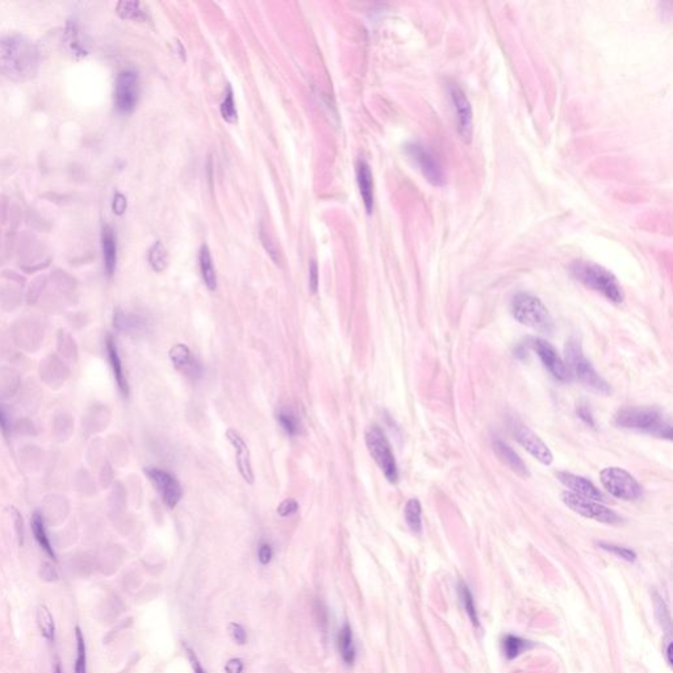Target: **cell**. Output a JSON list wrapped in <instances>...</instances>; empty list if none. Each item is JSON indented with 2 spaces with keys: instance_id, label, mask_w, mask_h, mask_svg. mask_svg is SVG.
Here are the masks:
<instances>
[{
  "instance_id": "1",
  "label": "cell",
  "mask_w": 673,
  "mask_h": 673,
  "mask_svg": "<svg viewBox=\"0 0 673 673\" xmlns=\"http://www.w3.org/2000/svg\"><path fill=\"white\" fill-rule=\"evenodd\" d=\"M38 47L24 36H0V74L15 82H25L38 74Z\"/></svg>"
},
{
  "instance_id": "2",
  "label": "cell",
  "mask_w": 673,
  "mask_h": 673,
  "mask_svg": "<svg viewBox=\"0 0 673 673\" xmlns=\"http://www.w3.org/2000/svg\"><path fill=\"white\" fill-rule=\"evenodd\" d=\"M572 277L581 284L599 292L611 303L619 304L625 300V292L616 275L594 262L575 260L570 268Z\"/></svg>"
},
{
  "instance_id": "3",
  "label": "cell",
  "mask_w": 673,
  "mask_h": 673,
  "mask_svg": "<svg viewBox=\"0 0 673 673\" xmlns=\"http://www.w3.org/2000/svg\"><path fill=\"white\" fill-rule=\"evenodd\" d=\"M614 422L619 427L634 429L660 438L672 439V427L654 408H626L619 410Z\"/></svg>"
},
{
  "instance_id": "4",
  "label": "cell",
  "mask_w": 673,
  "mask_h": 673,
  "mask_svg": "<svg viewBox=\"0 0 673 673\" xmlns=\"http://www.w3.org/2000/svg\"><path fill=\"white\" fill-rule=\"evenodd\" d=\"M512 314L517 321L541 333H550L553 323L543 303L530 294H517L512 300Z\"/></svg>"
},
{
  "instance_id": "5",
  "label": "cell",
  "mask_w": 673,
  "mask_h": 673,
  "mask_svg": "<svg viewBox=\"0 0 673 673\" xmlns=\"http://www.w3.org/2000/svg\"><path fill=\"white\" fill-rule=\"evenodd\" d=\"M565 366L568 371L571 372L572 376L580 380L581 383L587 388L597 393H610V387L608 383L604 379L599 376L590 364L589 360L587 359L581 350L580 343L575 340L567 343L565 346Z\"/></svg>"
},
{
  "instance_id": "6",
  "label": "cell",
  "mask_w": 673,
  "mask_h": 673,
  "mask_svg": "<svg viewBox=\"0 0 673 673\" xmlns=\"http://www.w3.org/2000/svg\"><path fill=\"white\" fill-rule=\"evenodd\" d=\"M366 444H367L369 455L372 456L374 461H376L379 468L384 473L388 481L392 484H396L398 481L396 459L386 434L378 425L371 426L366 432Z\"/></svg>"
},
{
  "instance_id": "7",
  "label": "cell",
  "mask_w": 673,
  "mask_h": 673,
  "mask_svg": "<svg viewBox=\"0 0 673 673\" xmlns=\"http://www.w3.org/2000/svg\"><path fill=\"white\" fill-rule=\"evenodd\" d=\"M599 479L604 488L614 497L631 501L642 496V487L627 471L618 467H608L601 471Z\"/></svg>"
},
{
  "instance_id": "8",
  "label": "cell",
  "mask_w": 673,
  "mask_h": 673,
  "mask_svg": "<svg viewBox=\"0 0 673 673\" xmlns=\"http://www.w3.org/2000/svg\"><path fill=\"white\" fill-rule=\"evenodd\" d=\"M562 500L563 502L570 509H572L575 513L585 517V518L594 519V521L601 522V524L614 525V524H618L621 521V518L618 517L617 513H614L609 507H604L602 504H599V501L581 497L579 495H575V493L568 492V490L563 492Z\"/></svg>"
},
{
  "instance_id": "9",
  "label": "cell",
  "mask_w": 673,
  "mask_h": 673,
  "mask_svg": "<svg viewBox=\"0 0 673 673\" xmlns=\"http://www.w3.org/2000/svg\"><path fill=\"white\" fill-rule=\"evenodd\" d=\"M406 154L412 158L415 165L420 167L422 176L426 180L433 185H444V171L438 158L434 156L433 151L422 145L421 142H410L405 146Z\"/></svg>"
},
{
  "instance_id": "10",
  "label": "cell",
  "mask_w": 673,
  "mask_h": 673,
  "mask_svg": "<svg viewBox=\"0 0 673 673\" xmlns=\"http://www.w3.org/2000/svg\"><path fill=\"white\" fill-rule=\"evenodd\" d=\"M139 75L133 70H124L117 75L115 87V104L121 113L134 111L139 102Z\"/></svg>"
},
{
  "instance_id": "11",
  "label": "cell",
  "mask_w": 673,
  "mask_h": 673,
  "mask_svg": "<svg viewBox=\"0 0 673 673\" xmlns=\"http://www.w3.org/2000/svg\"><path fill=\"white\" fill-rule=\"evenodd\" d=\"M145 473L161 495L162 501L170 509H174L183 496V489L176 476L167 471L159 470L157 467H146Z\"/></svg>"
},
{
  "instance_id": "12",
  "label": "cell",
  "mask_w": 673,
  "mask_h": 673,
  "mask_svg": "<svg viewBox=\"0 0 673 673\" xmlns=\"http://www.w3.org/2000/svg\"><path fill=\"white\" fill-rule=\"evenodd\" d=\"M449 95L455 112L458 133L463 141L470 142L473 132V117L470 100L458 84H449Z\"/></svg>"
},
{
  "instance_id": "13",
  "label": "cell",
  "mask_w": 673,
  "mask_h": 673,
  "mask_svg": "<svg viewBox=\"0 0 673 673\" xmlns=\"http://www.w3.org/2000/svg\"><path fill=\"white\" fill-rule=\"evenodd\" d=\"M530 346L541 358L544 367L553 374V378L562 381H570L572 379L571 372L567 369L565 363L563 362L558 351L555 350L551 343H548L541 338H530Z\"/></svg>"
},
{
  "instance_id": "14",
  "label": "cell",
  "mask_w": 673,
  "mask_h": 673,
  "mask_svg": "<svg viewBox=\"0 0 673 673\" xmlns=\"http://www.w3.org/2000/svg\"><path fill=\"white\" fill-rule=\"evenodd\" d=\"M512 429H513V434H514L518 443L527 451L530 452L535 459H538L546 466L553 463V452L550 451L547 444L531 429H529L525 425L519 424L517 421L512 424Z\"/></svg>"
},
{
  "instance_id": "15",
  "label": "cell",
  "mask_w": 673,
  "mask_h": 673,
  "mask_svg": "<svg viewBox=\"0 0 673 673\" xmlns=\"http://www.w3.org/2000/svg\"><path fill=\"white\" fill-rule=\"evenodd\" d=\"M226 438L229 442L233 444L234 451H236V464L237 468L240 471L241 476L249 484L254 483V472H253V466H251V458H250V450L243 438L241 437L238 432L234 429H229L226 432Z\"/></svg>"
},
{
  "instance_id": "16",
  "label": "cell",
  "mask_w": 673,
  "mask_h": 673,
  "mask_svg": "<svg viewBox=\"0 0 673 673\" xmlns=\"http://www.w3.org/2000/svg\"><path fill=\"white\" fill-rule=\"evenodd\" d=\"M558 479L564 484L568 489H571L572 493L579 495L581 497L590 498L594 501H604L605 496L602 492L597 489V487L589 481V480L577 476L571 472H558Z\"/></svg>"
},
{
  "instance_id": "17",
  "label": "cell",
  "mask_w": 673,
  "mask_h": 673,
  "mask_svg": "<svg viewBox=\"0 0 673 673\" xmlns=\"http://www.w3.org/2000/svg\"><path fill=\"white\" fill-rule=\"evenodd\" d=\"M168 357L176 369H180L185 375L196 378L202 374V366L192 358L191 350L183 343L174 345L168 352Z\"/></svg>"
},
{
  "instance_id": "18",
  "label": "cell",
  "mask_w": 673,
  "mask_h": 673,
  "mask_svg": "<svg viewBox=\"0 0 673 673\" xmlns=\"http://www.w3.org/2000/svg\"><path fill=\"white\" fill-rule=\"evenodd\" d=\"M357 178H358V185H359L363 204L367 212L371 213L374 209V176L366 161L358 162Z\"/></svg>"
},
{
  "instance_id": "19",
  "label": "cell",
  "mask_w": 673,
  "mask_h": 673,
  "mask_svg": "<svg viewBox=\"0 0 673 673\" xmlns=\"http://www.w3.org/2000/svg\"><path fill=\"white\" fill-rule=\"evenodd\" d=\"M102 246L105 271L110 277H112L116 270V262H117V243H116L115 231L110 225L103 226Z\"/></svg>"
},
{
  "instance_id": "20",
  "label": "cell",
  "mask_w": 673,
  "mask_h": 673,
  "mask_svg": "<svg viewBox=\"0 0 673 673\" xmlns=\"http://www.w3.org/2000/svg\"><path fill=\"white\" fill-rule=\"evenodd\" d=\"M493 449L497 454L498 458L504 461L510 470L514 471L516 473L521 475V476H529V471H527L525 463L517 455L512 447L507 446V443L496 439V441H493Z\"/></svg>"
},
{
  "instance_id": "21",
  "label": "cell",
  "mask_w": 673,
  "mask_h": 673,
  "mask_svg": "<svg viewBox=\"0 0 673 673\" xmlns=\"http://www.w3.org/2000/svg\"><path fill=\"white\" fill-rule=\"evenodd\" d=\"M107 352H108V359L111 363L113 375H115L117 386L120 388L121 393L124 396H128V393H130L128 381H127V376L124 374V369H122V364H121L120 355H119V351L116 347V343H115L112 337L107 340Z\"/></svg>"
},
{
  "instance_id": "22",
  "label": "cell",
  "mask_w": 673,
  "mask_h": 673,
  "mask_svg": "<svg viewBox=\"0 0 673 673\" xmlns=\"http://www.w3.org/2000/svg\"><path fill=\"white\" fill-rule=\"evenodd\" d=\"M533 645H534L530 640H526L521 636L510 635V634L504 636V639L501 642L502 652H504V656L507 657V660L516 659L519 655L531 650Z\"/></svg>"
},
{
  "instance_id": "23",
  "label": "cell",
  "mask_w": 673,
  "mask_h": 673,
  "mask_svg": "<svg viewBox=\"0 0 673 673\" xmlns=\"http://www.w3.org/2000/svg\"><path fill=\"white\" fill-rule=\"evenodd\" d=\"M32 530H33V534H35V538H36L38 543L40 544V547H41L53 560H57L56 553H54V548H53V546H52L50 539H49L44 518H42V516H41L40 513H35L33 517H32Z\"/></svg>"
},
{
  "instance_id": "24",
  "label": "cell",
  "mask_w": 673,
  "mask_h": 673,
  "mask_svg": "<svg viewBox=\"0 0 673 673\" xmlns=\"http://www.w3.org/2000/svg\"><path fill=\"white\" fill-rule=\"evenodd\" d=\"M199 260H200V271H202L205 286L208 287V289L214 291L217 288V277L213 268L212 255L207 245H203V248L200 250Z\"/></svg>"
},
{
  "instance_id": "25",
  "label": "cell",
  "mask_w": 673,
  "mask_h": 673,
  "mask_svg": "<svg viewBox=\"0 0 673 673\" xmlns=\"http://www.w3.org/2000/svg\"><path fill=\"white\" fill-rule=\"evenodd\" d=\"M406 525L415 533L420 534L422 530V507L417 498H410L404 507Z\"/></svg>"
},
{
  "instance_id": "26",
  "label": "cell",
  "mask_w": 673,
  "mask_h": 673,
  "mask_svg": "<svg viewBox=\"0 0 673 673\" xmlns=\"http://www.w3.org/2000/svg\"><path fill=\"white\" fill-rule=\"evenodd\" d=\"M66 42L69 50L76 57L87 56V50L84 47V42L81 41V35H79V28L76 20L70 19L66 24Z\"/></svg>"
},
{
  "instance_id": "27",
  "label": "cell",
  "mask_w": 673,
  "mask_h": 673,
  "mask_svg": "<svg viewBox=\"0 0 673 673\" xmlns=\"http://www.w3.org/2000/svg\"><path fill=\"white\" fill-rule=\"evenodd\" d=\"M115 325L125 333H141L145 330V323L134 314H127L124 312H117L115 314Z\"/></svg>"
},
{
  "instance_id": "28",
  "label": "cell",
  "mask_w": 673,
  "mask_h": 673,
  "mask_svg": "<svg viewBox=\"0 0 673 673\" xmlns=\"http://www.w3.org/2000/svg\"><path fill=\"white\" fill-rule=\"evenodd\" d=\"M338 645H340V651H341L345 663L347 665H352L355 662V648H354V643H352L351 628L347 623L341 628L340 638H338Z\"/></svg>"
},
{
  "instance_id": "29",
  "label": "cell",
  "mask_w": 673,
  "mask_h": 673,
  "mask_svg": "<svg viewBox=\"0 0 673 673\" xmlns=\"http://www.w3.org/2000/svg\"><path fill=\"white\" fill-rule=\"evenodd\" d=\"M38 625L41 631V635L44 636L47 640H54V631H56L54 619L45 605L38 606Z\"/></svg>"
},
{
  "instance_id": "30",
  "label": "cell",
  "mask_w": 673,
  "mask_h": 673,
  "mask_svg": "<svg viewBox=\"0 0 673 673\" xmlns=\"http://www.w3.org/2000/svg\"><path fill=\"white\" fill-rule=\"evenodd\" d=\"M458 592H459L461 605H463L464 610L467 611L471 622H472L475 626H479V617H478L475 601H473V596H472V593H471L470 588L467 587L466 582H461V584H459V587H458Z\"/></svg>"
},
{
  "instance_id": "31",
  "label": "cell",
  "mask_w": 673,
  "mask_h": 673,
  "mask_svg": "<svg viewBox=\"0 0 673 673\" xmlns=\"http://www.w3.org/2000/svg\"><path fill=\"white\" fill-rule=\"evenodd\" d=\"M149 262H150V266L157 272H162L166 270L168 265V254H167L166 248L161 242H156L154 246L150 249Z\"/></svg>"
},
{
  "instance_id": "32",
  "label": "cell",
  "mask_w": 673,
  "mask_h": 673,
  "mask_svg": "<svg viewBox=\"0 0 673 673\" xmlns=\"http://www.w3.org/2000/svg\"><path fill=\"white\" fill-rule=\"evenodd\" d=\"M116 12L121 19H145V13L139 1H120L116 7Z\"/></svg>"
},
{
  "instance_id": "33",
  "label": "cell",
  "mask_w": 673,
  "mask_h": 673,
  "mask_svg": "<svg viewBox=\"0 0 673 673\" xmlns=\"http://www.w3.org/2000/svg\"><path fill=\"white\" fill-rule=\"evenodd\" d=\"M75 638H76V662H75V673H87V655H86V643L81 627H75Z\"/></svg>"
},
{
  "instance_id": "34",
  "label": "cell",
  "mask_w": 673,
  "mask_h": 673,
  "mask_svg": "<svg viewBox=\"0 0 673 673\" xmlns=\"http://www.w3.org/2000/svg\"><path fill=\"white\" fill-rule=\"evenodd\" d=\"M277 420L279 425L283 427V430H284L288 435L294 437V435L299 433V430H300L299 420H297L295 415H292L291 412L279 410L277 415Z\"/></svg>"
},
{
  "instance_id": "35",
  "label": "cell",
  "mask_w": 673,
  "mask_h": 673,
  "mask_svg": "<svg viewBox=\"0 0 673 673\" xmlns=\"http://www.w3.org/2000/svg\"><path fill=\"white\" fill-rule=\"evenodd\" d=\"M220 111H222L224 120L228 121V122H236V121H237L238 113H237V110H236V103H234V98H233V93H231V88H228V91L225 93V98H224V100H222Z\"/></svg>"
},
{
  "instance_id": "36",
  "label": "cell",
  "mask_w": 673,
  "mask_h": 673,
  "mask_svg": "<svg viewBox=\"0 0 673 673\" xmlns=\"http://www.w3.org/2000/svg\"><path fill=\"white\" fill-rule=\"evenodd\" d=\"M599 546L602 550H606L609 553H614V555H617L618 558L627 560V562H634L636 559V553L633 550L626 548V547L610 543H599Z\"/></svg>"
},
{
  "instance_id": "37",
  "label": "cell",
  "mask_w": 673,
  "mask_h": 673,
  "mask_svg": "<svg viewBox=\"0 0 673 673\" xmlns=\"http://www.w3.org/2000/svg\"><path fill=\"white\" fill-rule=\"evenodd\" d=\"M299 509V504L294 498H286L279 507H277V514L280 517H289L295 514Z\"/></svg>"
},
{
  "instance_id": "38",
  "label": "cell",
  "mask_w": 673,
  "mask_h": 673,
  "mask_svg": "<svg viewBox=\"0 0 673 673\" xmlns=\"http://www.w3.org/2000/svg\"><path fill=\"white\" fill-rule=\"evenodd\" d=\"M260 240L263 242V245H265V248L268 250V254L271 255V258L274 259L277 263V262H279V253H277V246H275V243L271 240L270 234L263 231V228L260 229Z\"/></svg>"
},
{
  "instance_id": "39",
  "label": "cell",
  "mask_w": 673,
  "mask_h": 673,
  "mask_svg": "<svg viewBox=\"0 0 673 673\" xmlns=\"http://www.w3.org/2000/svg\"><path fill=\"white\" fill-rule=\"evenodd\" d=\"M309 289L314 294L318 289V266L316 260L309 262Z\"/></svg>"
},
{
  "instance_id": "40",
  "label": "cell",
  "mask_w": 673,
  "mask_h": 673,
  "mask_svg": "<svg viewBox=\"0 0 673 673\" xmlns=\"http://www.w3.org/2000/svg\"><path fill=\"white\" fill-rule=\"evenodd\" d=\"M127 204H128L127 203V197L120 192H116L115 197H113V203H112L113 213L117 214V216H121L122 213L127 211Z\"/></svg>"
},
{
  "instance_id": "41",
  "label": "cell",
  "mask_w": 673,
  "mask_h": 673,
  "mask_svg": "<svg viewBox=\"0 0 673 673\" xmlns=\"http://www.w3.org/2000/svg\"><path fill=\"white\" fill-rule=\"evenodd\" d=\"M229 631H231V635L238 645H243L246 642V633L243 630V627L238 625V623H231L229 625Z\"/></svg>"
},
{
  "instance_id": "42",
  "label": "cell",
  "mask_w": 673,
  "mask_h": 673,
  "mask_svg": "<svg viewBox=\"0 0 673 673\" xmlns=\"http://www.w3.org/2000/svg\"><path fill=\"white\" fill-rule=\"evenodd\" d=\"M259 562L262 564H268L272 558V548L268 543L260 544L258 551Z\"/></svg>"
},
{
  "instance_id": "43",
  "label": "cell",
  "mask_w": 673,
  "mask_h": 673,
  "mask_svg": "<svg viewBox=\"0 0 673 673\" xmlns=\"http://www.w3.org/2000/svg\"><path fill=\"white\" fill-rule=\"evenodd\" d=\"M577 415L580 417L581 420L588 425H594L593 422V417H592V413H590L589 408L587 405H580L577 408Z\"/></svg>"
},
{
  "instance_id": "44",
  "label": "cell",
  "mask_w": 673,
  "mask_h": 673,
  "mask_svg": "<svg viewBox=\"0 0 673 673\" xmlns=\"http://www.w3.org/2000/svg\"><path fill=\"white\" fill-rule=\"evenodd\" d=\"M242 669H243V665H242L240 659H231L225 665L226 673H241Z\"/></svg>"
},
{
  "instance_id": "45",
  "label": "cell",
  "mask_w": 673,
  "mask_h": 673,
  "mask_svg": "<svg viewBox=\"0 0 673 673\" xmlns=\"http://www.w3.org/2000/svg\"><path fill=\"white\" fill-rule=\"evenodd\" d=\"M185 651H187V655H188V657H190V660H191V664H192V667H194V672L207 673L204 671L202 664L199 663V660H197V657H196L194 651H192L191 648H188L187 645H185Z\"/></svg>"
},
{
  "instance_id": "46",
  "label": "cell",
  "mask_w": 673,
  "mask_h": 673,
  "mask_svg": "<svg viewBox=\"0 0 673 673\" xmlns=\"http://www.w3.org/2000/svg\"><path fill=\"white\" fill-rule=\"evenodd\" d=\"M0 429H1V432L4 434H8V432H10L8 418H7L6 412H4L1 408H0Z\"/></svg>"
},
{
  "instance_id": "47",
  "label": "cell",
  "mask_w": 673,
  "mask_h": 673,
  "mask_svg": "<svg viewBox=\"0 0 673 673\" xmlns=\"http://www.w3.org/2000/svg\"><path fill=\"white\" fill-rule=\"evenodd\" d=\"M672 650V639H668V640H667V645L664 647V655H665L667 663L669 664V665H672L673 663Z\"/></svg>"
},
{
  "instance_id": "48",
  "label": "cell",
  "mask_w": 673,
  "mask_h": 673,
  "mask_svg": "<svg viewBox=\"0 0 673 673\" xmlns=\"http://www.w3.org/2000/svg\"><path fill=\"white\" fill-rule=\"evenodd\" d=\"M16 516V525H18V535H19L20 543L24 542V529H23V519L18 512H15Z\"/></svg>"
},
{
  "instance_id": "49",
  "label": "cell",
  "mask_w": 673,
  "mask_h": 673,
  "mask_svg": "<svg viewBox=\"0 0 673 673\" xmlns=\"http://www.w3.org/2000/svg\"><path fill=\"white\" fill-rule=\"evenodd\" d=\"M53 673H64V671H62V667H61V664H56V667H54V671H53Z\"/></svg>"
}]
</instances>
